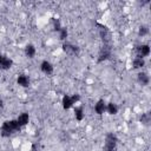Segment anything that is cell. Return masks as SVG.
Wrapping results in <instances>:
<instances>
[{
  "label": "cell",
  "instance_id": "obj_13",
  "mask_svg": "<svg viewBox=\"0 0 151 151\" xmlns=\"http://www.w3.org/2000/svg\"><path fill=\"white\" fill-rule=\"evenodd\" d=\"M17 122L19 123V125H20V126H24V125H26V124L29 122V116H28V113H26V112L21 113V114L18 117Z\"/></svg>",
  "mask_w": 151,
  "mask_h": 151
},
{
  "label": "cell",
  "instance_id": "obj_8",
  "mask_svg": "<svg viewBox=\"0 0 151 151\" xmlns=\"http://www.w3.org/2000/svg\"><path fill=\"white\" fill-rule=\"evenodd\" d=\"M40 68H41V71H42L45 74H52V73H53V65H52L50 61H47V60H44V61L41 63Z\"/></svg>",
  "mask_w": 151,
  "mask_h": 151
},
{
  "label": "cell",
  "instance_id": "obj_2",
  "mask_svg": "<svg viewBox=\"0 0 151 151\" xmlns=\"http://www.w3.org/2000/svg\"><path fill=\"white\" fill-rule=\"evenodd\" d=\"M97 27H98V32H99V35H100L103 42L104 44H110V41H111V32H110V29L105 25H101V24H97Z\"/></svg>",
  "mask_w": 151,
  "mask_h": 151
},
{
  "label": "cell",
  "instance_id": "obj_24",
  "mask_svg": "<svg viewBox=\"0 0 151 151\" xmlns=\"http://www.w3.org/2000/svg\"><path fill=\"white\" fill-rule=\"evenodd\" d=\"M31 151H37V147H35V145H32V149H31Z\"/></svg>",
  "mask_w": 151,
  "mask_h": 151
},
{
  "label": "cell",
  "instance_id": "obj_9",
  "mask_svg": "<svg viewBox=\"0 0 151 151\" xmlns=\"http://www.w3.org/2000/svg\"><path fill=\"white\" fill-rule=\"evenodd\" d=\"M17 83H18V85H20L22 87H28L29 86V78L26 74H19Z\"/></svg>",
  "mask_w": 151,
  "mask_h": 151
},
{
  "label": "cell",
  "instance_id": "obj_17",
  "mask_svg": "<svg viewBox=\"0 0 151 151\" xmlns=\"http://www.w3.org/2000/svg\"><path fill=\"white\" fill-rule=\"evenodd\" d=\"M139 120H140V123H142V124H144V125H149V124H150V122H151V116H150V113H149V112L142 113V116H140Z\"/></svg>",
  "mask_w": 151,
  "mask_h": 151
},
{
  "label": "cell",
  "instance_id": "obj_21",
  "mask_svg": "<svg viewBox=\"0 0 151 151\" xmlns=\"http://www.w3.org/2000/svg\"><path fill=\"white\" fill-rule=\"evenodd\" d=\"M53 27H54V29L57 31V32H59L63 27L60 26V20L59 19H53Z\"/></svg>",
  "mask_w": 151,
  "mask_h": 151
},
{
  "label": "cell",
  "instance_id": "obj_7",
  "mask_svg": "<svg viewBox=\"0 0 151 151\" xmlns=\"http://www.w3.org/2000/svg\"><path fill=\"white\" fill-rule=\"evenodd\" d=\"M12 65H13L12 59L0 54V70H8L12 67Z\"/></svg>",
  "mask_w": 151,
  "mask_h": 151
},
{
  "label": "cell",
  "instance_id": "obj_15",
  "mask_svg": "<svg viewBox=\"0 0 151 151\" xmlns=\"http://www.w3.org/2000/svg\"><path fill=\"white\" fill-rule=\"evenodd\" d=\"M144 65H145V60H144V58H140V57H136L132 61L133 68H142Z\"/></svg>",
  "mask_w": 151,
  "mask_h": 151
},
{
  "label": "cell",
  "instance_id": "obj_1",
  "mask_svg": "<svg viewBox=\"0 0 151 151\" xmlns=\"http://www.w3.org/2000/svg\"><path fill=\"white\" fill-rule=\"evenodd\" d=\"M21 126L19 125V123L17 120H6L4 122L2 126H1V136L2 137H9L13 133L20 131Z\"/></svg>",
  "mask_w": 151,
  "mask_h": 151
},
{
  "label": "cell",
  "instance_id": "obj_22",
  "mask_svg": "<svg viewBox=\"0 0 151 151\" xmlns=\"http://www.w3.org/2000/svg\"><path fill=\"white\" fill-rule=\"evenodd\" d=\"M71 98H72V101H73V103L76 104V103H78V101H79V99H80V96L76 93V94H73V96H72Z\"/></svg>",
  "mask_w": 151,
  "mask_h": 151
},
{
  "label": "cell",
  "instance_id": "obj_5",
  "mask_svg": "<svg viewBox=\"0 0 151 151\" xmlns=\"http://www.w3.org/2000/svg\"><path fill=\"white\" fill-rule=\"evenodd\" d=\"M63 50H64V52H65L66 54H68V55H78V54H79V51H80L78 46L72 45V44H70V42H65V44L63 45Z\"/></svg>",
  "mask_w": 151,
  "mask_h": 151
},
{
  "label": "cell",
  "instance_id": "obj_19",
  "mask_svg": "<svg viewBox=\"0 0 151 151\" xmlns=\"http://www.w3.org/2000/svg\"><path fill=\"white\" fill-rule=\"evenodd\" d=\"M138 34H139L140 37H144V35L149 34V27H147L146 25H142V26H139V29H138Z\"/></svg>",
  "mask_w": 151,
  "mask_h": 151
},
{
  "label": "cell",
  "instance_id": "obj_6",
  "mask_svg": "<svg viewBox=\"0 0 151 151\" xmlns=\"http://www.w3.org/2000/svg\"><path fill=\"white\" fill-rule=\"evenodd\" d=\"M136 52H137V57H140V58L147 57L150 54V46L146 45V44L139 45V46L136 47Z\"/></svg>",
  "mask_w": 151,
  "mask_h": 151
},
{
  "label": "cell",
  "instance_id": "obj_23",
  "mask_svg": "<svg viewBox=\"0 0 151 151\" xmlns=\"http://www.w3.org/2000/svg\"><path fill=\"white\" fill-rule=\"evenodd\" d=\"M2 106H4V103H2V99L0 98V109H2Z\"/></svg>",
  "mask_w": 151,
  "mask_h": 151
},
{
  "label": "cell",
  "instance_id": "obj_14",
  "mask_svg": "<svg viewBox=\"0 0 151 151\" xmlns=\"http://www.w3.org/2000/svg\"><path fill=\"white\" fill-rule=\"evenodd\" d=\"M25 54H26V57H28V58H33V57L35 55V47H34L32 44L26 45V47H25Z\"/></svg>",
  "mask_w": 151,
  "mask_h": 151
},
{
  "label": "cell",
  "instance_id": "obj_12",
  "mask_svg": "<svg viewBox=\"0 0 151 151\" xmlns=\"http://www.w3.org/2000/svg\"><path fill=\"white\" fill-rule=\"evenodd\" d=\"M61 103H63V107H64L65 110H68V109L72 107L73 104H74V103L72 101V98H71L70 96H67V94L63 97V101H61Z\"/></svg>",
  "mask_w": 151,
  "mask_h": 151
},
{
  "label": "cell",
  "instance_id": "obj_4",
  "mask_svg": "<svg viewBox=\"0 0 151 151\" xmlns=\"http://www.w3.org/2000/svg\"><path fill=\"white\" fill-rule=\"evenodd\" d=\"M111 52H112V51H111L110 44H104V45L100 47V50H99V53H98V61L101 63V61L109 59V58L111 57Z\"/></svg>",
  "mask_w": 151,
  "mask_h": 151
},
{
  "label": "cell",
  "instance_id": "obj_18",
  "mask_svg": "<svg viewBox=\"0 0 151 151\" xmlns=\"http://www.w3.org/2000/svg\"><path fill=\"white\" fill-rule=\"evenodd\" d=\"M74 116H76L77 120H83L84 119V110H83L81 106L74 109Z\"/></svg>",
  "mask_w": 151,
  "mask_h": 151
},
{
  "label": "cell",
  "instance_id": "obj_10",
  "mask_svg": "<svg viewBox=\"0 0 151 151\" xmlns=\"http://www.w3.org/2000/svg\"><path fill=\"white\" fill-rule=\"evenodd\" d=\"M94 111H96L98 114H103V113L106 111V103H105L103 99L98 100L97 104L94 105Z\"/></svg>",
  "mask_w": 151,
  "mask_h": 151
},
{
  "label": "cell",
  "instance_id": "obj_20",
  "mask_svg": "<svg viewBox=\"0 0 151 151\" xmlns=\"http://www.w3.org/2000/svg\"><path fill=\"white\" fill-rule=\"evenodd\" d=\"M67 29L66 28H61L60 31H59V39L60 40H65L66 38H67Z\"/></svg>",
  "mask_w": 151,
  "mask_h": 151
},
{
  "label": "cell",
  "instance_id": "obj_11",
  "mask_svg": "<svg viewBox=\"0 0 151 151\" xmlns=\"http://www.w3.org/2000/svg\"><path fill=\"white\" fill-rule=\"evenodd\" d=\"M137 79H138V83H139V84H142L143 86L147 85V84H149V81H150L149 76H147L145 72H140V73H138V74H137Z\"/></svg>",
  "mask_w": 151,
  "mask_h": 151
},
{
  "label": "cell",
  "instance_id": "obj_3",
  "mask_svg": "<svg viewBox=\"0 0 151 151\" xmlns=\"http://www.w3.org/2000/svg\"><path fill=\"white\" fill-rule=\"evenodd\" d=\"M117 145V137L113 133H107L105 137V146L104 151H114Z\"/></svg>",
  "mask_w": 151,
  "mask_h": 151
},
{
  "label": "cell",
  "instance_id": "obj_16",
  "mask_svg": "<svg viewBox=\"0 0 151 151\" xmlns=\"http://www.w3.org/2000/svg\"><path fill=\"white\" fill-rule=\"evenodd\" d=\"M106 111H107L110 114H116V113L118 112V106H117V104H114V103H109V104H106Z\"/></svg>",
  "mask_w": 151,
  "mask_h": 151
}]
</instances>
